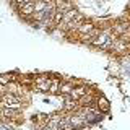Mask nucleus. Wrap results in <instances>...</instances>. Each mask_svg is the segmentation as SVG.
<instances>
[{
  "mask_svg": "<svg viewBox=\"0 0 130 130\" xmlns=\"http://www.w3.org/2000/svg\"><path fill=\"white\" fill-rule=\"evenodd\" d=\"M128 28H130V23L128 21H119V23L114 24V26H111V31H112V34L120 36V34H124Z\"/></svg>",
  "mask_w": 130,
  "mask_h": 130,
  "instance_id": "9b49d317",
  "label": "nucleus"
},
{
  "mask_svg": "<svg viewBox=\"0 0 130 130\" xmlns=\"http://www.w3.org/2000/svg\"><path fill=\"white\" fill-rule=\"evenodd\" d=\"M94 28H96V24L93 23V21H88V20H85V21L80 24V28L76 29V34H78V36L89 34V32H91L93 29H94Z\"/></svg>",
  "mask_w": 130,
  "mask_h": 130,
  "instance_id": "1a4fd4ad",
  "label": "nucleus"
},
{
  "mask_svg": "<svg viewBox=\"0 0 130 130\" xmlns=\"http://www.w3.org/2000/svg\"><path fill=\"white\" fill-rule=\"evenodd\" d=\"M62 18H63V11L62 10H57L55 13H54V24H55V26H59V24H60Z\"/></svg>",
  "mask_w": 130,
  "mask_h": 130,
  "instance_id": "2eb2a0df",
  "label": "nucleus"
},
{
  "mask_svg": "<svg viewBox=\"0 0 130 130\" xmlns=\"http://www.w3.org/2000/svg\"><path fill=\"white\" fill-rule=\"evenodd\" d=\"M13 80H16V75L11 73V72L2 73V75H0V85H8L10 81H13Z\"/></svg>",
  "mask_w": 130,
  "mask_h": 130,
  "instance_id": "ddd939ff",
  "label": "nucleus"
},
{
  "mask_svg": "<svg viewBox=\"0 0 130 130\" xmlns=\"http://www.w3.org/2000/svg\"><path fill=\"white\" fill-rule=\"evenodd\" d=\"M0 107H13V109H18L20 111L23 107V101L18 94L7 91L5 94L0 98Z\"/></svg>",
  "mask_w": 130,
  "mask_h": 130,
  "instance_id": "f257e3e1",
  "label": "nucleus"
},
{
  "mask_svg": "<svg viewBox=\"0 0 130 130\" xmlns=\"http://www.w3.org/2000/svg\"><path fill=\"white\" fill-rule=\"evenodd\" d=\"M75 81H70V80H62L60 81V88H59V94L60 96H67V94H70V91H72V88L75 86Z\"/></svg>",
  "mask_w": 130,
  "mask_h": 130,
  "instance_id": "9d476101",
  "label": "nucleus"
},
{
  "mask_svg": "<svg viewBox=\"0 0 130 130\" xmlns=\"http://www.w3.org/2000/svg\"><path fill=\"white\" fill-rule=\"evenodd\" d=\"M83 21H85V16L81 15V13H78V15H76V16H75V18L72 20L70 23L67 24V28H65V31H67V32H72V31H75V32H76V29L80 28V24L83 23Z\"/></svg>",
  "mask_w": 130,
  "mask_h": 130,
  "instance_id": "6e6552de",
  "label": "nucleus"
},
{
  "mask_svg": "<svg viewBox=\"0 0 130 130\" xmlns=\"http://www.w3.org/2000/svg\"><path fill=\"white\" fill-rule=\"evenodd\" d=\"M18 109H13V107H2V111H0V116L5 117V119H15L16 116H18Z\"/></svg>",
  "mask_w": 130,
  "mask_h": 130,
  "instance_id": "f8f14e48",
  "label": "nucleus"
},
{
  "mask_svg": "<svg viewBox=\"0 0 130 130\" xmlns=\"http://www.w3.org/2000/svg\"><path fill=\"white\" fill-rule=\"evenodd\" d=\"M16 8H18V15L21 16L23 20H31L32 13L36 11L34 10V2H24L21 5H18Z\"/></svg>",
  "mask_w": 130,
  "mask_h": 130,
  "instance_id": "f03ea898",
  "label": "nucleus"
},
{
  "mask_svg": "<svg viewBox=\"0 0 130 130\" xmlns=\"http://www.w3.org/2000/svg\"><path fill=\"white\" fill-rule=\"evenodd\" d=\"M7 2H10V3H11V2H13V0H7Z\"/></svg>",
  "mask_w": 130,
  "mask_h": 130,
  "instance_id": "aec40b11",
  "label": "nucleus"
},
{
  "mask_svg": "<svg viewBox=\"0 0 130 130\" xmlns=\"http://www.w3.org/2000/svg\"><path fill=\"white\" fill-rule=\"evenodd\" d=\"M65 114L63 112H54L51 116H47V122H46V127L47 128H60V120L63 119Z\"/></svg>",
  "mask_w": 130,
  "mask_h": 130,
  "instance_id": "20e7f679",
  "label": "nucleus"
},
{
  "mask_svg": "<svg viewBox=\"0 0 130 130\" xmlns=\"http://www.w3.org/2000/svg\"><path fill=\"white\" fill-rule=\"evenodd\" d=\"M24 2H28V0H13V3H15L16 7H18V5H21V3H24Z\"/></svg>",
  "mask_w": 130,
  "mask_h": 130,
  "instance_id": "a211bd4d",
  "label": "nucleus"
},
{
  "mask_svg": "<svg viewBox=\"0 0 130 130\" xmlns=\"http://www.w3.org/2000/svg\"><path fill=\"white\" fill-rule=\"evenodd\" d=\"M46 5H47V3H44L42 0H36V2H34V10L36 11H44V10H46Z\"/></svg>",
  "mask_w": 130,
  "mask_h": 130,
  "instance_id": "dca6fc26",
  "label": "nucleus"
},
{
  "mask_svg": "<svg viewBox=\"0 0 130 130\" xmlns=\"http://www.w3.org/2000/svg\"><path fill=\"white\" fill-rule=\"evenodd\" d=\"M94 104L101 114H109V111H111V104H109V101L104 96H98L94 99Z\"/></svg>",
  "mask_w": 130,
  "mask_h": 130,
  "instance_id": "0eeeda50",
  "label": "nucleus"
},
{
  "mask_svg": "<svg viewBox=\"0 0 130 130\" xmlns=\"http://www.w3.org/2000/svg\"><path fill=\"white\" fill-rule=\"evenodd\" d=\"M44 3H54V0H42Z\"/></svg>",
  "mask_w": 130,
  "mask_h": 130,
  "instance_id": "6ab92c4d",
  "label": "nucleus"
},
{
  "mask_svg": "<svg viewBox=\"0 0 130 130\" xmlns=\"http://www.w3.org/2000/svg\"><path fill=\"white\" fill-rule=\"evenodd\" d=\"M88 91H91V88L86 86V85H83V83H76L75 86L72 88V91H70V98H73V99H76V101H80V98H83L85 94H86Z\"/></svg>",
  "mask_w": 130,
  "mask_h": 130,
  "instance_id": "7ed1b4c3",
  "label": "nucleus"
},
{
  "mask_svg": "<svg viewBox=\"0 0 130 130\" xmlns=\"http://www.w3.org/2000/svg\"><path fill=\"white\" fill-rule=\"evenodd\" d=\"M60 81L62 80H59V78H51V88H49V93H51V94H59Z\"/></svg>",
  "mask_w": 130,
  "mask_h": 130,
  "instance_id": "4468645a",
  "label": "nucleus"
},
{
  "mask_svg": "<svg viewBox=\"0 0 130 130\" xmlns=\"http://www.w3.org/2000/svg\"><path fill=\"white\" fill-rule=\"evenodd\" d=\"M7 91H8V86H7V85H0V98L5 94Z\"/></svg>",
  "mask_w": 130,
  "mask_h": 130,
  "instance_id": "f3484780",
  "label": "nucleus"
},
{
  "mask_svg": "<svg viewBox=\"0 0 130 130\" xmlns=\"http://www.w3.org/2000/svg\"><path fill=\"white\" fill-rule=\"evenodd\" d=\"M80 107V103L76 99H73L70 96H63V111L65 112H75L76 109Z\"/></svg>",
  "mask_w": 130,
  "mask_h": 130,
  "instance_id": "423d86ee",
  "label": "nucleus"
},
{
  "mask_svg": "<svg viewBox=\"0 0 130 130\" xmlns=\"http://www.w3.org/2000/svg\"><path fill=\"white\" fill-rule=\"evenodd\" d=\"M78 13H80V11L76 10L75 7H73V8H70V10H67V11H63V18H62V21H60L59 28H62V29L65 31V28H67V24L70 23V21H72V20L75 18V16L78 15Z\"/></svg>",
  "mask_w": 130,
  "mask_h": 130,
  "instance_id": "39448f33",
  "label": "nucleus"
}]
</instances>
